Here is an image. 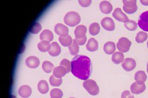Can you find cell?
Masks as SVG:
<instances>
[{
	"instance_id": "1",
	"label": "cell",
	"mask_w": 148,
	"mask_h": 98,
	"mask_svg": "<svg viewBox=\"0 0 148 98\" xmlns=\"http://www.w3.org/2000/svg\"><path fill=\"white\" fill-rule=\"evenodd\" d=\"M71 72L80 80H88L92 72L90 58L86 55H76L71 61Z\"/></svg>"
},
{
	"instance_id": "2",
	"label": "cell",
	"mask_w": 148,
	"mask_h": 98,
	"mask_svg": "<svg viewBox=\"0 0 148 98\" xmlns=\"http://www.w3.org/2000/svg\"><path fill=\"white\" fill-rule=\"evenodd\" d=\"M80 21L81 17L76 12H69L64 17V23L70 27L77 26L80 23Z\"/></svg>"
},
{
	"instance_id": "3",
	"label": "cell",
	"mask_w": 148,
	"mask_h": 98,
	"mask_svg": "<svg viewBox=\"0 0 148 98\" xmlns=\"http://www.w3.org/2000/svg\"><path fill=\"white\" fill-rule=\"evenodd\" d=\"M83 87L92 96L97 95L99 92V88L95 81L88 79L83 82Z\"/></svg>"
},
{
	"instance_id": "4",
	"label": "cell",
	"mask_w": 148,
	"mask_h": 98,
	"mask_svg": "<svg viewBox=\"0 0 148 98\" xmlns=\"http://www.w3.org/2000/svg\"><path fill=\"white\" fill-rule=\"evenodd\" d=\"M131 46V42L127 38L123 37L121 38L116 45L117 49L121 53H127L130 50Z\"/></svg>"
},
{
	"instance_id": "5",
	"label": "cell",
	"mask_w": 148,
	"mask_h": 98,
	"mask_svg": "<svg viewBox=\"0 0 148 98\" xmlns=\"http://www.w3.org/2000/svg\"><path fill=\"white\" fill-rule=\"evenodd\" d=\"M124 6L123 10L128 14H133L138 9V7L136 5V1L132 0V1H127L124 0L123 1Z\"/></svg>"
},
{
	"instance_id": "6",
	"label": "cell",
	"mask_w": 148,
	"mask_h": 98,
	"mask_svg": "<svg viewBox=\"0 0 148 98\" xmlns=\"http://www.w3.org/2000/svg\"><path fill=\"white\" fill-rule=\"evenodd\" d=\"M138 25L143 31L148 32V11L144 12L140 15Z\"/></svg>"
},
{
	"instance_id": "7",
	"label": "cell",
	"mask_w": 148,
	"mask_h": 98,
	"mask_svg": "<svg viewBox=\"0 0 148 98\" xmlns=\"http://www.w3.org/2000/svg\"><path fill=\"white\" fill-rule=\"evenodd\" d=\"M112 15L116 20L120 22L125 23L130 20L127 16L121 11V9L120 8H116Z\"/></svg>"
},
{
	"instance_id": "8",
	"label": "cell",
	"mask_w": 148,
	"mask_h": 98,
	"mask_svg": "<svg viewBox=\"0 0 148 98\" xmlns=\"http://www.w3.org/2000/svg\"><path fill=\"white\" fill-rule=\"evenodd\" d=\"M101 24L102 27L107 31H113L115 29L114 22L110 18L106 17L103 18L101 20Z\"/></svg>"
},
{
	"instance_id": "9",
	"label": "cell",
	"mask_w": 148,
	"mask_h": 98,
	"mask_svg": "<svg viewBox=\"0 0 148 98\" xmlns=\"http://www.w3.org/2000/svg\"><path fill=\"white\" fill-rule=\"evenodd\" d=\"M122 67L127 72L132 71L136 67V61L132 58H126L122 62Z\"/></svg>"
},
{
	"instance_id": "10",
	"label": "cell",
	"mask_w": 148,
	"mask_h": 98,
	"mask_svg": "<svg viewBox=\"0 0 148 98\" xmlns=\"http://www.w3.org/2000/svg\"><path fill=\"white\" fill-rule=\"evenodd\" d=\"M54 30L55 33L60 36H66L69 34L68 28L61 23L56 24L54 28Z\"/></svg>"
},
{
	"instance_id": "11",
	"label": "cell",
	"mask_w": 148,
	"mask_h": 98,
	"mask_svg": "<svg viewBox=\"0 0 148 98\" xmlns=\"http://www.w3.org/2000/svg\"><path fill=\"white\" fill-rule=\"evenodd\" d=\"M26 65L30 68L35 69L39 66L40 60L35 56H31L26 59Z\"/></svg>"
},
{
	"instance_id": "12",
	"label": "cell",
	"mask_w": 148,
	"mask_h": 98,
	"mask_svg": "<svg viewBox=\"0 0 148 98\" xmlns=\"http://www.w3.org/2000/svg\"><path fill=\"white\" fill-rule=\"evenodd\" d=\"M99 8L102 13L106 15L110 14L113 9L112 5L107 1H102L99 4Z\"/></svg>"
},
{
	"instance_id": "13",
	"label": "cell",
	"mask_w": 148,
	"mask_h": 98,
	"mask_svg": "<svg viewBox=\"0 0 148 98\" xmlns=\"http://www.w3.org/2000/svg\"><path fill=\"white\" fill-rule=\"evenodd\" d=\"M146 89V85L145 84L143 85H139L136 82H134L132 83V84L131 85V92L132 93L134 94H140L143 92Z\"/></svg>"
},
{
	"instance_id": "14",
	"label": "cell",
	"mask_w": 148,
	"mask_h": 98,
	"mask_svg": "<svg viewBox=\"0 0 148 98\" xmlns=\"http://www.w3.org/2000/svg\"><path fill=\"white\" fill-rule=\"evenodd\" d=\"M19 94L20 96L23 98H27L32 94L31 88L27 85H24L21 86L19 89Z\"/></svg>"
},
{
	"instance_id": "15",
	"label": "cell",
	"mask_w": 148,
	"mask_h": 98,
	"mask_svg": "<svg viewBox=\"0 0 148 98\" xmlns=\"http://www.w3.org/2000/svg\"><path fill=\"white\" fill-rule=\"evenodd\" d=\"M147 76L144 71L139 70L135 74V80L136 82L139 85H143L146 81Z\"/></svg>"
},
{
	"instance_id": "16",
	"label": "cell",
	"mask_w": 148,
	"mask_h": 98,
	"mask_svg": "<svg viewBox=\"0 0 148 98\" xmlns=\"http://www.w3.org/2000/svg\"><path fill=\"white\" fill-rule=\"evenodd\" d=\"M61 53V48L56 42H53L51 44V48L48 51L49 54L52 57H56Z\"/></svg>"
},
{
	"instance_id": "17",
	"label": "cell",
	"mask_w": 148,
	"mask_h": 98,
	"mask_svg": "<svg viewBox=\"0 0 148 98\" xmlns=\"http://www.w3.org/2000/svg\"><path fill=\"white\" fill-rule=\"evenodd\" d=\"M87 31V29L85 26H83V25L78 26L75 31V35L76 38L80 39V38H84L86 36Z\"/></svg>"
},
{
	"instance_id": "18",
	"label": "cell",
	"mask_w": 148,
	"mask_h": 98,
	"mask_svg": "<svg viewBox=\"0 0 148 98\" xmlns=\"http://www.w3.org/2000/svg\"><path fill=\"white\" fill-rule=\"evenodd\" d=\"M67 73V72L66 69L62 66L55 67L53 70V75L56 78H62Z\"/></svg>"
},
{
	"instance_id": "19",
	"label": "cell",
	"mask_w": 148,
	"mask_h": 98,
	"mask_svg": "<svg viewBox=\"0 0 148 98\" xmlns=\"http://www.w3.org/2000/svg\"><path fill=\"white\" fill-rule=\"evenodd\" d=\"M40 39L42 41L51 42L53 39V33L48 30H44L40 35Z\"/></svg>"
},
{
	"instance_id": "20",
	"label": "cell",
	"mask_w": 148,
	"mask_h": 98,
	"mask_svg": "<svg viewBox=\"0 0 148 98\" xmlns=\"http://www.w3.org/2000/svg\"><path fill=\"white\" fill-rule=\"evenodd\" d=\"M86 49L90 51L94 52L98 49V41L94 38H90L86 45Z\"/></svg>"
},
{
	"instance_id": "21",
	"label": "cell",
	"mask_w": 148,
	"mask_h": 98,
	"mask_svg": "<svg viewBox=\"0 0 148 98\" xmlns=\"http://www.w3.org/2000/svg\"><path fill=\"white\" fill-rule=\"evenodd\" d=\"M116 45L113 42H108L104 45L103 50L106 54H114L116 51Z\"/></svg>"
},
{
	"instance_id": "22",
	"label": "cell",
	"mask_w": 148,
	"mask_h": 98,
	"mask_svg": "<svg viewBox=\"0 0 148 98\" xmlns=\"http://www.w3.org/2000/svg\"><path fill=\"white\" fill-rule=\"evenodd\" d=\"M124 59V56L122 53L118 51V52H115L114 54H113L112 60L114 64H119L120 63H122Z\"/></svg>"
},
{
	"instance_id": "23",
	"label": "cell",
	"mask_w": 148,
	"mask_h": 98,
	"mask_svg": "<svg viewBox=\"0 0 148 98\" xmlns=\"http://www.w3.org/2000/svg\"><path fill=\"white\" fill-rule=\"evenodd\" d=\"M38 89L42 94L47 93L49 91V86L45 80H41L38 84Z\"/></svg>"
},
{
	"instance_id": "24",
	"label": "cell",
	"mask_w": 148,
	"mask_h": 98,
	"mask_svg": "<svg viewBox=\"0 0 148 98\" xmlns=\"http://www.w3.org/2000/svg\"><path fill=\"white\" fill-rule=\"evenodd\" d=\"M79 45L75 39L73 40L72 44L69 47L70 53L72 55H77L79 51Z\"/></svg>"
},
{
	"instance_id": "25",
	"label": "cell",
	"mask_w": 148,
	"mask_h": 98,
	"mask_svg": "<svg viewBox=\"0 0 148 98\" xmlns=\"http://www.w3.org/2000/svg\"><path fill=\"white\" fill-rule=\"evenodd\" d=\"M59 41L64 47H69L73 43V39L69 35L66 36H59Z\"/></svg>"
},
{
	"instance_id": "26",
	"label": "cell",
	"mask_w": 148,
	"mask_h": 98,
	"mask_svg": "<svg viewBox=\"0 0 148 98\" xmlns=\"http://www.w3.org/2000/svg\"><path fill=\"white\" fill-rule=\"evenodd\" d=\"M38 48L41 52L49 51L51 48V44L47 41H41L38 44Z\"/></svg>"
},
{
	"instance_id": "27",
	"label": "cell",
	"mask_w": 148,
	"mask_h": 98,
	"mask_svg": "<svg viewBox=\"0 0 148 98\" xmlns=\"http://www.w3.org/2000/svg\"><path fill=\"white\" fill-rule=\"evenodd\" d=\"M100 26L97 23H92L89 27V32L91 35H97L99 33Z\"/></svg>"
},
{
	"instance_id": "28",
	"label": "cell",
	"mask_w": 148,
	"mask_h": 98,
	"mask_svg": "<svg viewBox=\"0 0 148 98\" xmlns=\"http://www.w3.org/2000/svg\"><path fill=\"white\" fill-rule=\"evenodd\" d=\"M147 34L144 31L139 32L135 37V41L138 43H141L145 42L147 39Z\"/></svg>"
},
{
	"instance_id": "29",
	"label": "cell",
	"mask_w": 148,
	"mask_h": 98,
	"mask_svg": "<svg viewBox=\"0 0 148 98\" xmlns=\"http://www.w3.org/2000/svg\"><path fill=\"white\" fill-rule=\"evenodd\" d=\"M124 26L128 30L133 31L137 29L138 24L136 23V22L130 20L128 22L124 23Z\"/></svg>"
},
{
	"instance_id": "30",
	"label": "cell",
	"mask_w": 148,
	"mask_h": 98,
	"mask_svg": "<svg viewBox=\"0 0 148 98\" xmlns=\"http://www.w3.org/2000/svg\"><path fill=\"white\" fill-rule=\"evenodd\" d=\"M42 67L43 70L45 72H46L47 73H49L53 70L54 66L51 62H50L48 61H45L43 62Z\"/></svg>"
},
{
	"instance_id": "31",
	"label": "cell",
	"mask_w": 148,
	"mask_h": 98,
	"mask_svg": "<svg viewBox=\"0 0 148 98\" xmlns=\"http://www.w3.org/2000/svg\"><path fill=\"white\" fill-rule=\"evenodd\" d=\"M51 98H62L63 96V92L59 88H54L51 91Z\"/></svg>"
},
{
	"instance_id": "32",
	"label": "cell",
	"mask_w": 148,
	"mask_h": 98,
	"mask_svg": "<svg viewBox=\"0 0 148 98\" xmlns=\"http://www.w3.org/2000/svg\"><path fill=\"white\" fill-rule=\"evenodd\" d=\"M49 82L52 86L58 87L62 84V78H56L52 75L49 78Z\"/></svg>"
},
{
	"instance_id": "33",
	"label": "cell",
	"mask_w": 148,
	"mask_h": 98,
	"mask_svg": "<svg viewBox=\"0 0 148 98\" xmlns=\"http://www.w3.org/2000/svg\"><path fill=\"white\" fill-rule=\"evenodd\" d=\"M41 29H42L41 25L37 22H36L34 23V24L31 27V28L30 30V32L32 34H37L41 30Z\"/></svg>"
},
{
	"instance_id": "34",
	"label": "cell",
	"mask_w": 148,
	"mask_h": 98,
	"mask_svg": "<svg viewBox=\"0 0 148 98\" xmlns=\"http://www.w3.org/2000/svg\"><path fill=\"white\" fill-rule=\"evenodd\" d=\"M60 66L64 67L67 72V73L71 72V62L67 59H63L60 63Z\"/></svg>"
},
{
	"instance_id": "35",
	"label": "cell",
	"mask_w": 148,
	"mask_h": 98,
	"mask_svg": "<svg viewBox=\"0 0 148 98\" xmlns=\"http://www.w3.org/2000/svg\"><path fill=\"white\" fill-rule=\"evenodd\" d=\"M79 4L84 8L88 7L92 3L91 0H86V1H83V0H79Z\"/></svg>"
},
{
	"instance_id": "36",
	"label": "cell",
	"mask_w": 148,
	"mask_h": 98,
	"mask_svg": "<svg viewBox=\"0 0 148 98\" xmlns=\"http://www.w3.org/2000/svg\"><path fill=\"white\" fill-rule=\"evenodd\" d=\"M121 98H134V96L129 91H125L121 94Z\"/></svg>"
},
{
	"instance_id": "37",
	"label": "cell",
	"mask_w": 148,
	"mask_h": 98,
	"mask_svg": "<svg viewBox=\"0 0 148 98\" xmlns=\"http://www.w3.org/2000/svg\"><path fill=\"white\" fill-rule=\"evenodd\" d=\"M75 40L77 41V43H78L79 45H80V46H83V45H84L86 43L87 39V36H85L84 38H80V39L76 38Z\"/></svg>"
},
{
	"instance_id": "38",
	"label": "cell",
	"mask_w": 148,
	"mask_h": 98,
	"mask_svg": "<svg viewBox=\"0 0 148 98\" xmlns=\"http://www.w3.org/2000/svg\"><path fill=\"white\" fill-rule=\"evenodd\" d=\"M140 3L145 5V6H148V0H140Z\"/></svg>"
},
{
	"instance_id": "39",
	"label": "cell",
	"mask_w": 148,
	"mask_h": 98,
	"mask_svg": "<svg viewBox=\"0 0 148 98\" xmlns=\"http://www.w3.org/2000/svg\"><path fill=\"white\" fill-rule=\"evenodd\" d=\"M11 98H16V97L15 96H14V95H11Z\"/></svg>"
},
{
	"instance_id": "40",
	"label": "cell",
	"mask_w": 148,
	"mask_h": 98,
	"mask_svg": "<svg viewBox=\"0 0 148 98\" xmlns=\"http://www.w3.org/2000/svg\"><path fill=\"white\" fill-rule=\"evenodd\" d=\"M146 70H147V72L148 73V62L147 63V69H146Z\"/></svg>"
},
{
	"instance_id": "41",
	"label": "cell",
	"mask_w": 148,
	"mask_h": 98,
	"mask_svg": "<svg viewBox=\"0 0 148 98\" xmlns=\"http://www.w3.org/2000/svg\"><path fill=\"white\" fill-rule=\"evenodd\" d=\"M147 49H148V42H147Z\"/></svg>"
},
{
	"instance_id": "42",
	"label": "cell",
	"mask_w": 148,
	"mask_h": 98,
	"mask_svg": "<svg viewBox=\"0 0 148 98\" xmlns=\"http://www.w3.org/2000/svg\"><path fill=\"white\" fill-rule=\"evenodd\" d=\"M70 98H75V97H70Z\"/></svg>"
}]
</instances>
